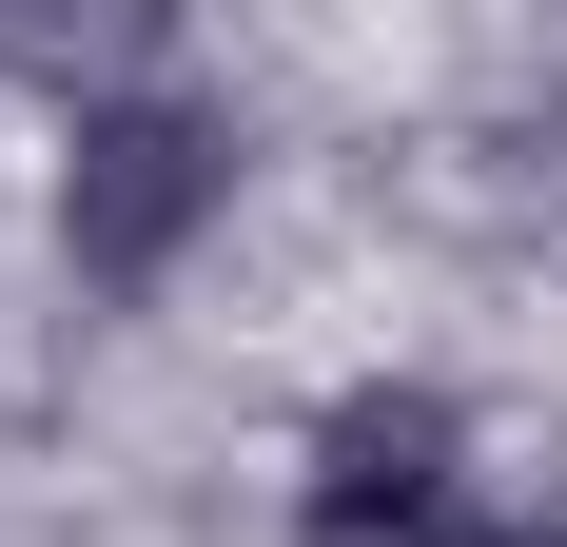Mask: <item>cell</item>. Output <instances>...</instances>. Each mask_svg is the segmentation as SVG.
Wrapping results in <instances>:
<instances>
[{
	"label": "cell",
	"instance_id": "cell-1",
	"mask_svg": "<svg viewBox=\"0 0 567 547\" xmlns=\"http://www.w3.org/2000/svg\"><path fill=\"white\" fill-rule=\"evenodd\" d=\"M235 196H255V117L196 79V59H99L79 99H59V137H40V235H59V274L99 293V313H157L176 274L235 235Z\"/></svg>",
	"mask_w": 567,
	"mask_h": 547
},
{
	"label": "cell",
	"instance_id": "cell-2",
	"mask_svg": "<svg viewBox=\"0 0 567 547\" xmlns=\"http://www.w3.org/2000/svg\"><path fill=\"white\" fill-rule=\"evenodd\" d=\"M293 547H451L489 528V411L451 372H352L313 431H293V489H275Z\"/></svg>",
	"mask_w": 567,
	"mask_h": 547
},
{
	"label": "cell",
	"instance_id": "cell-3",
	"mask_svg": "<svg viewBox=\"0 0 567 547\" xmlns=\"http://www.w3.org/2000/svg\"><path fill=\"white\" fill-rule=\"evenodd\" d=\"M451 547H567V528H548V508H489V528H451Z\"/></svg>",
	"mask_w": 567,
	"mask_h": 547
}]
</instances>
